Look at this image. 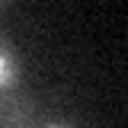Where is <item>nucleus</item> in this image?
I'll return each instance as SVG.
<instances>
[{"instance_id": "2", "label": "nucleus", "mask_w": 128, "mask_h": 128, "mask_svg": "<svg viewBox=\"0 0 128 128\" xmlns=\"http://www.w3.org/2000/svg\"><path fill=\"white\" fill-rule=\"evenodd\" d=\"M16 77H19V61H16L13 48L0 38V96L16 86Z\"/></svg>"}, {"instance_id": "1", "label": "nucleus", "mask_w": 128, "mask_h": 128, "mask_svg": "<svg viewBox=\"0 0 128 128\" xmlns=\"http://www.w3.org/2000/svg\"><path fill=\"white\" fill-rule=\"evenodd\" d=\"M35 122V106L29 96L19 93H3L0 96V128H32Z\"/></svg>"}, {"instance_id": "3", "label": "nucleus", "mask_w": 128, "mask_h": 128, "mask_svg": "<svg viewBox=\"0 0 128 128\" xmlns=\"http://www.w3.org/2000/svg\"><path fill=\"white\" fill-rule=\"evenodd\" d=\"M48 128H67V125H48Z\"/></svg>"}]
</instances>
